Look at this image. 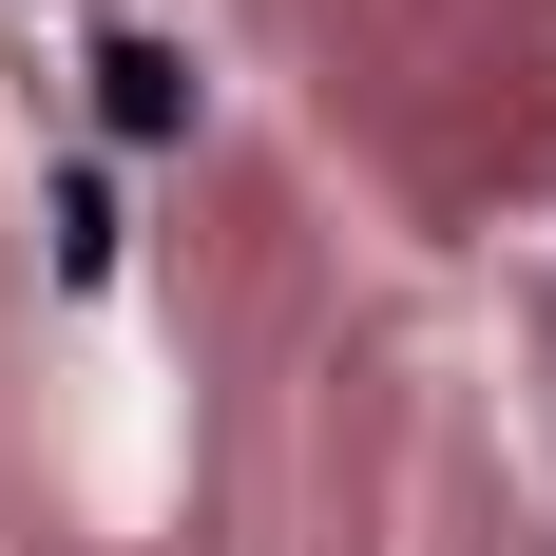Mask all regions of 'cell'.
<instances>
[{
    "label": "cell",
    "mask_w": 556,
    "mask_h": 556,
    "mask_svg": "<svg viewBox=\"0 0 556 556\" xmlns=\"http://www.w3.org/2000/svg\"><path fill=\"white\" fill-rule=\"evenodd\" d=\"M97 115L135 135V154H173V135H192V58L173 39H97Z\"/></svg>",
    "instance_id": "1"
}]
</instances>
